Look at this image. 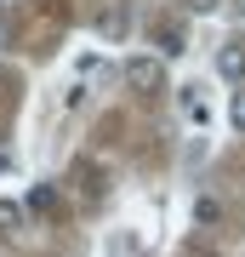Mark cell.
<instances>
[{
    "label": "cell",
    "instance_id": "cell-3",
    "mask_svg": "<svg viewBox=\"0 0 245 257\" xmlns=\"http://www.w3.org/2000/svg\"><path fill=\"white\" fill-rule=\"evenodd\" d=\"M18 223H23V206L18 200H0V234H12Z\"/></svg>",
    "mask_w": 245,
    "mask_h": 257
},
{
    "label": "cell",
    "instance_id": "cell-4",
    "mask_svg": "<svg viewBox=\"0 0 245 257\" xmlns=\"http://www.w3.org/2000/svg\"><path fill=\"white\" fill-rule=\"evenodd\" d=\"M234 126H239V132H245V92H239V97H234Z\"/></svg>",
    "mask_w": 245,
    "mask_h": 257
},
{
    "label": "cell",
    "instance_id": "cell-1",
    "mask_svg": "<svg viewBox=\"0 0 245 257\" xmlns=\"http://www.w3.org/2000/svg\"><path fill=\"white\" fill-rule=\"evenodd\" d=\"M126 80L137 86V92H160V86H165V69L154 63V57H131V63H126Z\"/></svg>",
    "mask_w": 245,
    "mask_h": 257
},
{
    "label": "cell",
    "instance_id": "cell-5",
    "mask_svg": "<svg viewBox=\"0 0 245 257\" xmlns=\"http://www.w3.org/2000/svg\"><path fill=\"white\" fill-rule=\"evenodd\" d=\"M188 12H217V0H188Z\"/></svg>",
    "mask_w": 245,
    "mask_h": 257
},
{
    "label": "cell",
    "instance_id": "cell-2",
    "mask_svg": "<svg viewBox=\"0 0 245 257\" xmlns=\"http://www.w3.org/2000/svg\"><path fill=\"white\" fill-rule=\"evenodd\" d=\"M217 74H222V80H245V40H222V46H217Z\"/></svg>",
    "mask_w": 245,
    "mask_h": 257
}]
</instances>
